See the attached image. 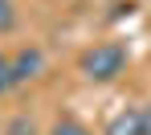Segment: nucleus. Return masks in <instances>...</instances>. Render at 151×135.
<instances>
[{"instance_id": "nucleus-6", "label": "nucleus", "mask_w": 151, "mask_h": 135, "mask_svg": "<svg viewBox=\"0 0 151 135\" xmlns=\"http://www.w3.org/2000/svg\"><path fill=\"white\" fill-rule=\"evenodd\" d=\"M4 135H37V127H33V119H29V115H17V119L4 127Z\"/></svg>"}, {"instance_id": "nucleus-4", "label": "nucleus", "mask_w": 151, "mask_h": 135, "mask_svg": "<svg viewBox=\"0 0 151 135\" xmlns=\"http://www.w3.org/2000/svg\"><path fill=\"white\" fill-rule=\"evenodd\" d=\"M49 135H94V131H90L86 123H78V119H57L49 127Z\"/></svg>"}, {"instance_id": "nucleus-3", "label": "nucleus", "mask_w": 151, "mask_h": 135, "mask_svg": "<svg viewBox=\"0 0 151 135\" xmlns=\"http://www.w3.org/2000/svg\"><path fill=\"white\" fill-rule=\"evenodd\" d=\"M106 135H143V107L119 110V115L106 123Z\"/></svg>"}, {"instance_id": "nucleus-2", "label": "nucleus", "mask_w": 151, "mask_h": 135, "mask_svg": "<svg viewBox=\"0 0 151 135\" xmlns=\"http://www.w3.org/2000/svg\"><path fill=\"white\" fill-rule=\"evenodd\" d=\"M8 57H12V82L17 86H25V82L45 74V49L41 45H21L17 53H8Z\"/></svg>"}, {"instance_id": "nucleus-1", "label": "nucleus", "mask_w": 151, "mask_h": 135, "mask_svg": "<svg viewBox=\"0 0 151 135\" xmlns=\"http://www.w3.org/2000/svg\"><path fill=\"white\" fill-rule=\"evenodd\" d=\"M78 70H82L86 82H114L127 70V45L123 41H98L82 53Z\"/></svg>"}, {"instance_id": "nucleus-5", "label": "nucleus", "mask_w": 151, "mask_h": 135, "mask_svg": "<svg viewBox=\"0 0 151 135\" xmlns=\"http://www.w3.org/2000/svg\"><path fill=\"white\" fill-rule=\"evenodd\" d=\"M17 29V4L12 0H0V37Z\"/></svg>"}, {"instance_id": "nucleus-7", "label": "nucleus", "mask_w": 151, "mask_h": 135, "mask_svg": "<svg viewBox=\"0 0 151 135\" xmlns=\"http://www.w3.org/2000/svg\"><path fill=\"white\" fill-rule=\"evenodd\" d=\"M17 82H12V57L8 53H0V94H8Z\"/></svg>"}, {"instance_id": "nucleus-8", "label": "nucleus", "mask_w": 151, "mask_h": 135, "mask_svg": "<svg viewBox=\"0 0 151 135\" xmlns=\"http://www.w3.org/2000/svg\"><path fill=\"white\" fill-rule=\"evenodd\" d=\"M143 135H151V107H143Z\"/></svg>"}]
</instances>
